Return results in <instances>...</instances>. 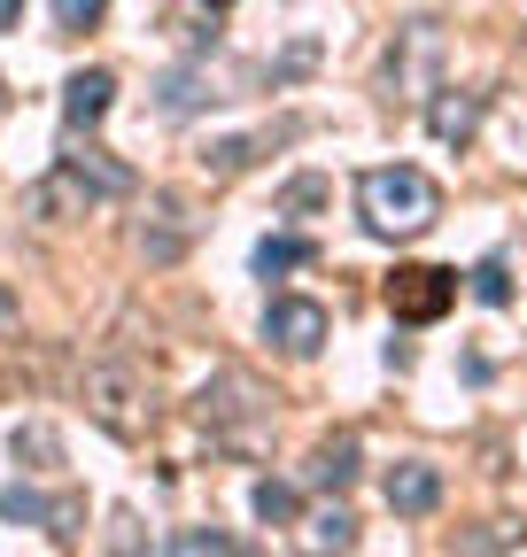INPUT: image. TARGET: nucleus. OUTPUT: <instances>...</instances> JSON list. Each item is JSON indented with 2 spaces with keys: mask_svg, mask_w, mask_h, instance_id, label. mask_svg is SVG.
Instances as JSON below:
<instances>
[{
  "mask_svg": "<svg viewBox=\"0 0 527 557\" xmlns=\"http://www.w3.org/2000/svg\"><path fill=\"white\" fill-rule=\"evenodd\" d=\"M357 218L380 240H419L442 218V186L427 171H412V163H380V171L357 178Z\"/></svg>",
  "mask_w": 527,
  "mask_h": 557,
  "instance_id": "obj_1",
  "label": "nucleus"
},
{
  "mask_svg": "<svg viewBox=\"0 0 527 557\" xmlns=\"http://www.w3.org/2000/svg\"><path fill=\"white\" fill-rule=\"evenodd\" d=\"M450 302H457V271H442V263H404L388 278V318L395 325H434Z\"/></svg>",
  "mask_w": 527,
  "mask_h": 557,
  "instance_id": "obj_2",
  "label": "nucleus"
},
{
  "mask_svg": "<svg viewBox=\"0 0 527 557\" xmlns=\"http://www.w3.org/2000/svg\"><path fill=\"white\" fill-rule=\"evenodd\" d=\"M148 395H140V372H132V364H86V410L101 418V426L109 434H140L148 426V410H140Z\"/></svg>",
  "mask_w": 527,
  "mask_h": 557,
  "instance_id": "obj_3",
  "label": "nucleus"
},
{
  "mask_svg": "<svg viewBox=\"0 0 527 557\" xmlns=\"http://www.w3.org/2000/svg\"><path fill=\"white\" fill-rule=\"evenodd\" d=\"M434 62H442V24H404L388 47V94L434 101Z\"/></svg>",
  "mask_w": 527,
  "mask_h": 557,
  "instance_id": "obj_4",
  "label": "nucleus"
},
{
  "mask_svg": "<svg viewBox=\"0 0 527 557\" xmlns=\"http://www.w3.org/2000/svg\"><path fill=\"white\" fill-rule=\"evenodd\" d=\"M326 333H334V318H326V302H310V295H280L264 310V341L287 348V357H318Z\"/></svg>",
  "mask_w": 527,
  "mask_h": 557,
  "instance_id": "obj_5",
  "label": "nucleus"
},
{
  "mask_svg": "<svg viewBox=\"0 0 527 557\" xmlns=\"http://www.w3.org/2000/svg\"><path fill=\"white\" fill-rule=\"evenodd\" d=\"M101 201V186L78 171V163H62V171H47V178H32V194H24V209L39 225H71V218H86V209Z\"/></svg>",
  "mask_w": 527,
  "mask_h": 557,
  "instance_id": "obj_6",
  "label": "nucleus"
},
{
  "mask_svg": "<svg viewBox=\"0 0 527 557\" xmlns=\"http://www.w3.org/2000/svg\"><path fill=\"white\" fill-rule=\"evenodd\" d=\"M186 240H194L186 201H179V194H156V201H148V225H140V256L163 271V263H179V256H186Z\"/></svg>",
  "mask_w": 527,
  "mask_h": 557,
  "instance_id": "obj_7",
  "label": "nucleus"
},
{
  "mask_svg": "<svg viewBox=\"0 0 527 557\" xmlns=\"http://www.w3.org/2000/svg\"><path fill=\"white\" fill-rule=\"evenodd\" d=\"M380 496H388V511H404V519H427L434 504H442V465H427V457H404L388 480H380Z\"/></svg>",
  "mask_w": 527,
  "mask_h": 557,
  "instance_id": "obj_8",
  "label": "nucleus"
},
{
  "mask_svg": "<svg viewBox=\"0 0 527 557\" xmlns=\"http://www.w3.org/2000/svg\"><path fill=\"white\" fill-rule=\"evenodd\" d=\"M109 101H117V78H109V70H78V78L62 86V124H71V139L94 132V124L109 116Z\"/></svg>",
  "mask_w": 527,
  "mask_h": 557,
  "instance_id": "obj_9",
  "label": "nucleus"
},
{
  "mask_svg": "<svg viewBox=\"0 0 527 557\" xmlns=\"http://www.w3.org/2000/svg\"><path fill=\"white\" fill-rule=\"evenodd\" d=\"M427 132L442 139V148H466V139L481 132V94H450V86H434V101H427Z\"/></svg>",
  "mask_w": 527,
  "mask_h": 557,
  "instance_id": "obj_10",
  "label": "nucleus"
},
{
  "mask_svg": "<svg viewBox=\"0 0 527 557\" xmlns=\"http://www.w3.org/2000/svg\"><path fill=\"white\" fill-rule=\"evenodd\" d=\"M280 139H295V124H272V132H241V139H218V148H210L203 163H210L218 178H233V171H248L264 148H280Z\"/></svg>",
  "mask_w": 527,
  "mask_h": 557,
  "instance_id": "obj_11",
  "label": "nucleus"
},
{
  "mask_svg": "<svg viewBox=\"0 0 527 557\" xmlns=\"http://www.w3.org/2000/svg\"><path fill=\"white\" fill-rule=\"evenodd\" d=\"M357 480V434H334L310 449V487H350Z\"/></svg>",
  "mask_w": 527,
  "mask_h": 557,
  "instance_id": "obj_12",
  "label": "nucleus"
},
{
  "mask_svg": "<svg viewBox=\"0 0 527 557\" xmlns=\"http://www.w3.org/2000/svg\"><path fill=\"white\" fill-rule=\"evenodd\" d=\"M62 163H78V171H86V178H94L101 194H132V171H124V163H109V156L94 148V139H86V132H78V148H71V156H62Z\"/></svg>",
  "mask_w": 527,
  "mask_h": 557,
  "instance_id": "obj_13",
  "label": "nucleus"
},
{
  "mask_svg": "<svg viewBox=\"0 0 527 557\" xmlns=\"http://www.w3.org/2000/svg\"><path fill=\"white\" fill-rule=\"evenodd\" d=\"M248 504H256L264 527H295V511H303V496H295L287 480H256V496H248Z\"/></svg>",
  "mask_w": 527,
  "mask_h": 557,
  "instance_id": "obj_14",
  "label": "nucleus"
},
{
  "mask_svg": "<svg viewBox=\"0 0 527 557\" xmlns=\"http://www.w3.org/2000/svg\"><path fill=\"white\" fill-rule=\"evenodd\" d=\"M326 194H334V186H326L318 171L287 178V186H280V218H310V209H326Z\"/></svg>",
  "mask_w": 527,
  "mask_h": 557,
  "instance_id": "obj_15",
  "label": "nucleus"
},
{
  "mask_svg": "<svg viewBox=\"0 0 527 557\" xmlns=\"http://www.w3.org/2000/svg\"><path fill=\"white\" fill-rule=\"evenodd\" d=\"M310 256H318L310 240H264V248H256V271H264V278H287V271H303Z\"/></svg>",
  "mask_w": 527,
  "mask_h": 557,
  "instance_id": "obj_16",
  "label": "nucleus"
},
{
  "mask_svg": "<svg viewBox=\"0 0 527 557\" xmlns=\"http://www.w3.org/2000/svg\"><path fill=\"white\" fill-rule=\"evenodd\" d=\"M0 511H9V519H32V527H54L62 504H47L39 487H9V496H0Z\"/></svg>",
  "mask_w": 527,
  "mask_h": 557,
  "instance_id": "obj_17",
  "label": "nucleus"
},
{
  "mask_svg": "<svg viewBox=\"0 0 527 557\" xmlns=\"http://www.w3.org/2000/svg\"><path fill=\"white\" fill-rule=\"evenodd\" d=\"M310 542H318V549H357V519H350V511H318V519H310Z\"/></svg>",
  "mask_w": 527,
  "mask_h": 557,
  "instance_id": "obj_18",
  "label": "nucleus"
},
{
  "mask_svg": "<svg viewBox=\"0 0 527 557\" xmlns=\"http://www.w3.org/2000/svg\"><path fill=\"white\" fill-rule=\"evenodd\" d=\"M186 109H203V78H194V70H171V86H163V116H186Z\"/></svg>",
  "mask_w": 527,
  "mask_h": 557,
  "instance_id": "obj_19",
  "label": "nucleus"
},
{
  "mask_svg": "<svg viewBox=\"0 0 527 557\" xmlns=\"http://www.w3.org/2000/svg\"><path fill=\"white\" fill-rule=\"evenodd\" d=\"M474 295H481L489 310H504V302H512V278H504V263H497V256H489V263L474 271Z\"/></svg>",
  "mask_w": 527,
  "mask_h": 557,
  "instance_id": "obj_20",
  "label": "nucleus"
},
{
  "mask_svg": "<svg viewBox=\"0 0 527 557\" xmlns=\"http://www.w3.org/2000/svg\"><path fill=\"white\" fill-rule=\"evenodd\" d=\"M101 9H109V0H54V24H62V32H94Z\"/></svg>",
  "mask_w": 527,
  "mask_h": 557,
  "instance_id": "obj_21",
  "label": "nucleus"
},
{
  "mask_svg": "<svg viewBox=\"0 0 527 557\" xmlns=\"http://www.w3.org/2000/svg\"><path fill=\"white\" fill-rule=\"evenodd\" d=\"M16 457H32V465H54V457H62V442H54L47 426H16Z\"/></svg>",
  "mask_w": 527,
  "mask_h": 557,
  "instance_id": "obj_22",
  "label": "nucleus"
},
{
  "mask_svg": "<svg viewBox=\"0 0 527 557\" xmlns=\"http://www.w3.org/2000/svg\"><path fill=\"white\" fill-rule=\"evenodd\" d=\"M310 62H318V39H295V47H287L280 62H272V86H287V78H303V70H310Z\"/></svg>",
  "mask_w": 527,
  "mask_h": 557,
  "instance_id": "obj_23",
  "label": "nucleus"
},
{
  "mask_svg": "<svg viewBox=\"0 0 527 557\" xmlns=\"http://www.w3.org/2000/svg\"><path fill=\"white\" fill-rule=\"evenodd\" d=\"M171 549H179V557H225L233 534H218V527H210V534H171Z\"/></svg>",
  "mask_w": 527,
  "mask_h": 557,
  "instance_id": "obj_24",
  "label": "nucleus"
},
{
  "mask_svg": "<svg viewBox=\"0 0 527 557\" xmlns=\"http://www.w3.org/2000/svg\"><path fill=\"white\" fill-rule=\"evenodd\" d=\"M457 549H519V534H457Z\"/></svg>",
  "mask_w": 527,
  "mask_h": 557,
  "instance_id": "obj_25",
  "label": "nucleus"
},
{
  "mask_svg": "<svg viewBox=\"0 0 527 557\" xmlns=\"http://www.w3.org/2000/svg\"><path fill=\"white\" fill-rule=\"evenodd\" d=\"M0 341H16V295L0 287Z\"/></svg>",
  "mask_w": 527,
  "mask_h": 557,
  "instance_id": "obj_26",
  "label": "nucleus"
},
{
  "mask_svg": "<svg viewBox=\"0 0 527 557\" xmlns=\"http://www.w3.org/2000/svg\"><path fill=\"white\" fill-rule=\"evenodd\" d=\"M24 24V0H0V32H16Z\"/></svg>",
  "mask_w": 527,
  "mask_h": 557,
  "instance_id": "obj_27",
  "label": "nucleus"
},
{
  "mask_svg": "<svg viewBox=\"0 0 527 557\" xmlns=\"http://www.w3.org/2000/svg\"><path fill=\"white\" fill-rule=\"evenodd\" d=\"M203 9H233V0H203Z\"/></svg>",
  "mask_w": 527,
  "mask_h": 557,
  "instance_id": "obj_28",
  "label": "nucleus"
},
{
  "mask_svg": "<svg viewBox=\"0 0 527 557\" xmlns=\"http://www.w3.org/2000/svg\"><path fill=\"white\" fill-rule=\"evenodd\" d=\"M0 109H9V86H0Z\"/></svg>",
  "mask_w": 527,
  "mask_h": 557,
  "instance_id": "obj_29",
  "label": "nucleus"
}]
</instances>
